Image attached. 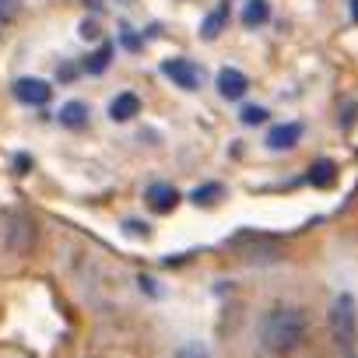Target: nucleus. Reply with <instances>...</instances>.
<instances>
[{"label":"nucleus","mask_w":358,"mask_h":358,"mask_svg":"<svg viewBox=\"0 0 358 358\" xmlns=\"http://www.w3.org/2000/svg\"><path fill=\"white\" fill-rule=\"evenodd\" d=\"M306 313L295 306H274L264 320H260V348L271 355H288L306 341Z\"/></svg>","instance_id":"f257e3e1"},{"label":"nucleus","mask_w":358,"mask_h":358,"mask_svg":"<svg viewBox=\"0 0 358 358\" xmlns=\"http://www.w3.org/2000/svg\"><path fill=\"white\" fill-rule=\"evenodd\" d=\"M330 337L341 351H351L355 341H358V306H355V295H337L334 306H330Z\"/></svg>","instance_id":"f03ea898"},{"label":"nucleus","mask_w":358,"mask_h":358,"mask_svg":"<svg viewBox=\"0 0 358 358\" xmlns=\"http://www.w3.org/2000/svg\"><path fill=\"white\" fill-rule=\"evenodd\" d=\"M162 74H165L172 85L187 88V92H194V88H201V85H204V71H201V64H194V60H183V57L162 60Z\"/></svg>","instance_id":"7ed1b4c3"},{"label":"nucleus","mask_w":358,"mask_h":358,"mask_svg":"<svg viewBox=\"0 0 358 358\" xmlns=\"http://www.w3.org/2000/svg\"><path fill=\"white\" fill-rule=\"evenodd\" d=\"M15 99L25 106H46L53 99V88L43 78H18L15 81Z\"/></svg>","instance_id":"20e7f679"},{"label":"nucleus","mask_w":358,"mask_h":358,"mask_svg":"<svg viewBox=\"0 0 358 358\" xmlns=\"http://www.w3.org/2000/svg\"><path fill=\"white\" fill-rule=\"evenodd\" d=\"M144 204H148L155 215H169V211L179 204V194H176V187H169V183H151V187L144 190Z\"/></svg>","instance_id":"39448f33"},{"label":"nucleus","mask_w":358,"mask_h":358,"mask_svg":"<svg viewBox=\"0 0 358 358\" xmlns=\"http://www.w3.org/2000/svg\"><path fill=\"white\" fill-rule=\"evenodd\" d=\"M302 141V123H278V127H271V134H267V148L271 151H288V148H295Z\"/></svg>","instance_id":"423d86ee"},{"label":"nucleus","mask_w":358,"mask_h":358,"mask_svg":"<svg viewBox=\"0 0 358 358\" xmlns=\"http://www.w3.org/2000/svg\"><path fill=\"white\" fill-rule=\"evenodd\" d=\"M246 74L243 71H236V67H222L218 71V95L222 99H243L246 95Z\"/></svg>","instance_id":"0eeeda50"},{"label":"nucleus","mask_w":358,"mask_h":358,"mask_svg":"<svg viewBox=\"0 0 358 358\" xmlns=\"http://www.w3.org/2000/svg\"><path fill=\"white\" fill-rule=\"evenodd\" d=\"M141 113V99L134 95V92H120L113 102H109V120H116V123H127V120H134Z\"/></svg>","instance_id":"6e6552de"},{"label":"nucleus","mask_w":358,"mask_h":358,"mask_svg":"<svg viewBox=\"0 0 358 358\" xmlns=\"http://www.w3.org/2000/svg\"><path fill=\"white\" fill-rule=\"evenodd\" d=\"M337 179V165L330 162V158H316L313 165H309V187H316V190H323V187H330Z\"/></svg>","instance_id":"1a4fd4ad"},{"label":"nucleus","mask_w":358,"mask_h":358,"mask_svg":"<svg viewBox=\"0 0 358 358\" xmlns=\"http://www.w3.org/2000/svg\"><path fill=\"white\" fill-rule=\"evenodd\" d=\"M32 239H36V229H32V222H29V218H15V222H11L8 246L22 253V250H29V246H32Z\"/></svg>","instance_id":"9d476101"},{"label":"nucleus","mask_w":358,"mask_h":358,"mask_svg":"<svg viewBox=\"0 0 358 358\" xmlns=\"http://www.w3.org/2000/svg\"><path fill=\"white\" fill-rule=\"evenodd\" d=\"M267 18H271L267 0H246V8H243V25L246 29H260V25H267Z\"/></svg>","instance_id":"9b49d317"},{"label":"nucleus","mask_w":358,"mask_h":358,"mask_svg":"<svg viewBox=\"0 0 358 358\" xmlns=\"http://www.w3.org/2000/svg\"><path fill=\"white\" fill-rule=\"evenodd\" d=\"M88 116H92V113H88V106H85L81 99H74V102H67V106L60 109V116H57V120H60L64 127H85V123H88Z\"/></svg>","instance_id":"f8f14e48"},{"label":"nucleus","mask_w":358,"mask_h":358,"mask_svg":"<svg viewBox=\"0 0 358 358\" xmlns=\"http://www.w3.org/2000/svg\"><path fill=\"white\" fill-rule=\"evenodd\" d=\"M225 18H229V11H225V8H218V11H211V15H208V22H204V29H201V36H204V39H215V36L222 32V25H225Z\"/></svg>","instance_id":"ddd939ff"},{"label":"nucleus","mask_w":358,"mask_h":358,"mask_svg":"<svg viewBox=\"0 0 358 358\" xmlns=\"http://www.w3.org/2000/svg\"><path fill=\"white\" fill-rule=\"evenodd\" d=\"M222 194H225V187H222V183H204V187H197V190H194V204H215Z\"/></svg>","instance_id":"4468645a"},{"label":"nucleus","mask_w":358,"mask_h":358,"mask_svg":"<svg viewBox=\"0 0 358 358\" xmlns=\"http://www.w3.org/2000/svg\"><path fill=\"white\" fill-rule=\"evenodd\" d=\"M109 57H113V46H102V50H99V53H95L88 64H85V71H92V74H102V71H106V64H109Z\"/></svg>","instance_id":"2eb2a0df"},{"label":"nucleus","mask_w":358,"mask_h":358,"mask_svg":"<svg viewBox=\"0 0 358 358\" xmlns=\"http://www.w3.org/2000/svg\"><path fill=\"white\" fill-rule=\"evenodd\" d=\"M267 120V109L264 106H246L243 109V123H264Z\"/></svg>","instance_id":"dca6fc26"},{"label":"nucleus","mask_w":358,"mask_h":358,"mask_svg":"<svg viewBox=\"0 0 358 358\" xmlns=\"http://www.w3.org/2000/svg\"><path fill=\"white\" fill-rule=\"evenodd\" d=\"M78 32H81L85 39H95V36H99V25H95V22H85V25H81Z\"/></svg>","instance_id":"f3484780"},{"label":"nucleus","mask_w":358,"mask_h":358,"mask_svg":"<svg viewBox=\"0 0 358 358\" xmlns=\"http://www.w3.org/2000/svg\"><path fill=\"white\" fill-rule=\"evenodd\" d=\"M15 11V0H0V18H11Z\"/></svg>","instance_id":"a211bd4d"},{"label":"nucleus","mask_w":358,"mask_h":358,"mask_svg":"<svg viewBox=\"0 0 358 358\" xmlns=\"http://www.w3.org/2000/svg\"><path fill=\"white\" fill-rule=\"evenodd\" d=\"M15 162H18V172H25V169H32V158H29V155H18Z\"/></svg>","instance_id":"6ab92c4d"},{"label":"nucleus","mask_w":358,"mask_h":358,"mask_svg":"<svg viewBox=\"0 0 358 358\" xmlns=\"http://www.w3.org/2000/svg\"><path fill=\"white\" fill-rule=\"evenodd\" d=\"M348 11H351V22H358V0H348Z\"/></svg>","instance_id":"aec40b11"}]
</instances>
